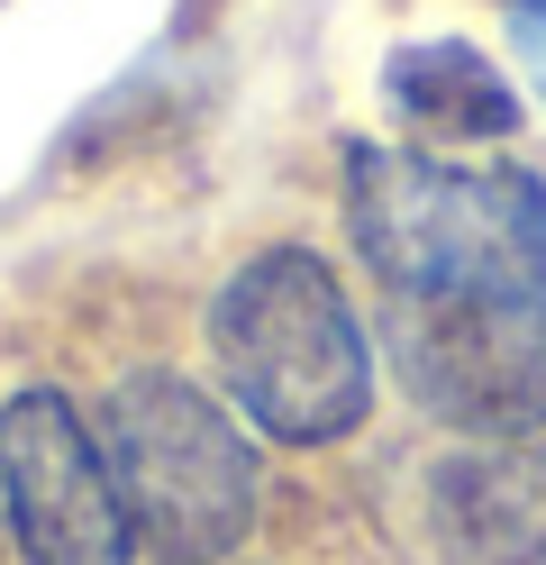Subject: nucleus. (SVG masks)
<instances>
[{"label": "nucleus", "instance_id": "obj_1", "mask_svg": "<svg viewBox=\"0 0 546 565\" xmlns=\"http://www.w3.org/2000/svg\"><path fill=\"white\" fill-rule=\"evenodd\" d=\"M210 374L274 447H338L374 419L383 356L346 274L301 237H274L210 292Z\"/></svg>", "mask_w": 546, "mask_h": 565}, {"label": "nucleus", "instance_id": "obj_2", "mask_svg": "<svg viewBox=\"0 0 546 565\" xmlns=\"http://www.w3.org/2000/svg\"><path fill=\"white\" fill-rule=\"evenodd\" d=\"M346 237L383 301L537 292L546 301V183L520 164H447L428 147H346Z\"/></svg>", "mask_w": 546, "mask_h": 565}, {"label": "nucleus", "instance_id": "obj_3", "mask_svg": "<svg viewBox=\"0 0 546 565\" xmlns=\"http://www.w3.org/2000/svg\"><path fill=\"white\" fill-rule=\"evenodd\" d=\"M92 429L109 447V475H119L137 556L228 565L255 539L265 466H255V429L228 411L218 383H192L173 365H137V374L109 383Z\"/></svg>", "mask_w": 546, "mask_h": 565}, {"label": "nucleus", "instance_id": "obj_4", "mask_svg": "<svg viewBox=\"0 0 546 565\" xmlns=\"http://www.w3.org/2000/svg\"><path fill=\"white\" fill-rule=\"evenodd\" d=\"M392 365L428 419L456 438H546V301L537 292H447L383 301Z\"/></svg>", "mask_w": 546, "mask_h": 565}, {"label": "nucleus", "instance_id": "obj_5", "mask_svg": "<svg viewBox=\"0 0 546 565\" xmlns=\"http://www.w3.org/2000/svg\"><path fill=\"white\" fill-rule=\"evenodd\" d=\"M0 520L28 565H137L109 447L64 383L0 393Z\"/></svg>", "mask_w": 546, "mask_h": 565}, {"label": "nucleus", "instance_id": "obj_6", "mask_svg": "<svg viewBox=\"0 0 546 565\" xmlns=\"http://www.w3.org/2000/svg\"><path fill=\"white\" fill-rule=\"evenodd\" d=\"M428 529L464 565H546V447L473 438L428 475Z\"/></svg>", "mask_w": 546, "mask_h": 565}, {"label": "nucleus", "instance_id": "obj_7", "mask_svg": "<svg viewBox=\"0 0 546 565\" xmlns=\"http://www.w3.org/2000/svg\"><path fill=\"white\" fill-rule=\"evenodd\" d=\"M383 110L419 137V147H492L520 128V92L510 74L464 46V38H410L383 64Z\"/></svg>", "mask_w": 546, "mask_h": 565}, {"label": "nucleus", "instance_id": "obj_8", "mask_svg": "<svg viewBox=\"0 0 546 565\" xmlns=\"http://www.w3.org/2000/svg\"><path fill=\"white\" fill-rule=\"evenodd\" d=\"M510 10V28H520V46L537 55V74H546V0H501Z\"/></svg>", "mask_w": 546, "mask_h": 565}, {"label": "nucleus", "instance_id": "obj_9", "mask_svg": "<svg viewBox=\"0 0 546 565\" xmlns=\"http://www.w3.org/2000/svg\"><path fill=\"white\" fill-rule=\"evenodd\" d=\"M0 556H10V520H0Z\"/></svg>", "mask_w": 546, "mask_h": 565}]
</instances>
